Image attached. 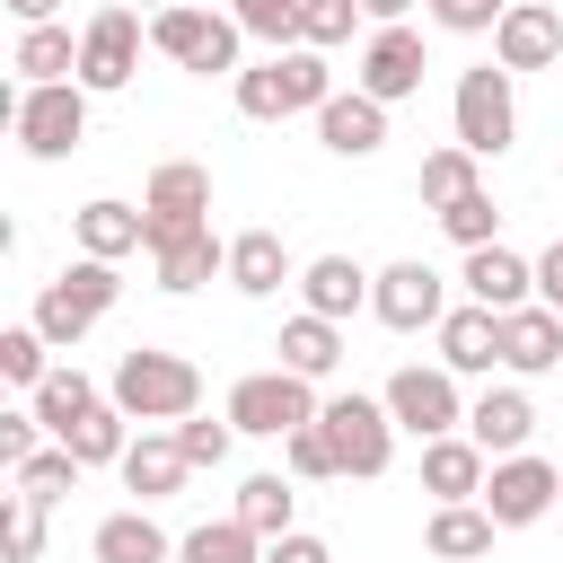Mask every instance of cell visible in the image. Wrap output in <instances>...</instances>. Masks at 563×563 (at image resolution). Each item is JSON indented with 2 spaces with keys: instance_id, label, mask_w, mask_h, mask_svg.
Masks as SVG:
<instances>
[{
  "instance_id": "cell-35",
  "label": "cell",
  "mask_w": 563,
  "mask_h": 563,
  "mask_svg": "<svg viewBox=\"0 0 563 563\" xmlns=\"http://www.w3.org/2000/svg\"><path fill=\"white\" fill-rule=\"evenodd\" d=\"M176 563H264V537L246 519H202L194 537H176Z\"/></svg>"
},
{
  "instance_id": "cell-52",
  "label": "cell",
  "mask_w": 563,
  "mask_h": 563,
  "mask_svg": "<svg viewBox=\"0 0 563 563\" xmlns=\"http://www.w3.org/2000/svg\"><path fill=\"white\" fill-rule=\"evenodd\" d=\"M554 519H563V501H554Z\"/></svg>"
},
{
  "instance_id": "cell-51",
  "label": "cell",
  "mask_w": 563,
  "mask_h": 563,
  "mask_svg": "<svg viewBox=\"0 0 563 563\" xmlns=\"http://www.w3.org/2000/svg\"><path fill=\"white\" fill-rule=\"evenodd\" d=\"M141 9H150V18H158V9H176V0H141Z\"/></svg>"
},
{
  "instance_id": "cell-27",
  "label": "cell",
  "mask_w": 563,
  "mask_h": 563,
  "mask_svg": "<svg viewBox=\"0 0 563 563\" xmlns=\"http://www.w3.org/2000/svg\"><path fill=\"white\" fill-rule=\"evenodd\" d=\"M88 554L97 563H176V545H167V528L132 501V510H106L97 519V537H88Z\"/></svg>"
},
{
  "instance_id": "cell-19",
  "label": "cell",
  "mask_w": 563,
  "mask_h": 563,
  "mask_svg": "<svg viewBox=\"0 0 563 563\" xmlns=\"http://www.w3.org/2000/svg\"><path fill=\"white\" fill-rule=\"evenodd\" d=\"M457 282H466V299H475V308H493V317H510V308H528V299H537V264H528V255H510V246H475Z\"/></svg>"
},
{
  "instance_id": "cell-4",
  "label": "cell",
  "mask_w": 563,
  "mask_h": 563,
  "mask_svg": "<svg viewBox=\"0 0 563 563\" xmlns=\"http://www.w3.org/2000/svg\"><path fill=\"white\" fill-rule=\"evenodd\" d=\"M194 229H211V167L158 158L150 185H141V246L158 255V246H176V238H194Z\"/></svg>"
},
{
  "instance_id": "cell-40",
  "label": "cell",
  "mask_w": 563,
  "mask_h": 563,
  "mask_svg": "<svg viewBox=\"0 0 563 563\" xmlns=\"http://www.w3.org/2000/svg\"><path fill=\"white\" fill-rule=\"evenodd\" d=\"M26 325H35V334H44V343H53V352H79V343H88V325H97V317H88V308H70V299H62V290H53V282H44V290H35V317H26Z\"/></svg>"
},
{
  "instance_id": "cell-26",
  "label": "cell",
  "mask_w": 563,
  "mask_h": 563,
  "mask_svg": "<svg viewBox=\"0 0 563 563\" xmlns=\"http://www.w3.org/2000/svg\"><path fill=\"white\" fill-rule=\"evenodd\" d=\"M185 475H194V457L176 449V431H141V440L123 449V493H141V510H150V501H167Z\"/></svg>"
},
{
  "instance_id": "cell-30",
  "label": "cell",
  "mask_w": 563,
  "mask_h": 563,
  "mask_svg": "<svg viewBox=\"0 0 563 563\" xmlns=\"http://www.w3.org/2000/svg\"><path fill=\"white\" fill-rule=\"evenodd\" d=\"M26 405H35V422H44V440H70V422H79V413H97L106 396H97V378H88L79 361H53V378H44V387H35Z\"/></svg>"
},
{
  "instance_id": "cell-34",
  "label": "cell",
  "mask_w": 563,
  "mask_h": 563,
  "mask_svg": "<svg viewBox=\"0 0 563 563\" xmlns=\"http://www.w3.org/2000/svg\"><path fill=\"white\" fill-rule=\"evenodd\" d=\"M475 167H484L475 150H457V141H440V150H422V176H413V194H422L431 211H449L457 194H475V185H484Z\"/></svg>"
},
{
  "instance_id": "cell-48",
  "label": "cell",
  "mask_w": 563,
  "mask_h": 563,
  "mask_svg": "<svg viewBox=\"0 0 563 563\" xmlns=\"http://www.w3.org/2000/svg\"><path fill=\"white\" fill-rule=\"evenodd\" d=\"M537 299H545V308H563V238L537 255Z\"/></svg>"
},
{
  "instance_id": "cell-25",
  "label": "cell",
  "mask_w": 563,
  "mask_h": 563,
  "mask_svg": "<svg viewBox=\"0 0 563 563\" xmlns=\"http://www.w3.org/2000/svg\"><path fill=\"white\" fill-rule=\"evenodd\" d=\"M9 70H18V88H62V79H79V35H70L62 18H53V26H18Z\"/></svg>"
},
{
  "instance_id": "cell-18",
  "label": "cell",
  "mask_w": 563,
  "mask_h": 563,
  "mask_svg": "<svg viewBox=\"0 0 563 563\" xmlns=\"http://www.w3.org/2000/svg\"><path fill=\"white\" fill-rule=\"evenodd\" d=\"M466 440H475L484 457H519V449L537 440V405H528V387H484V396L466 405Z\"/></svg>"
},
{
  "instance_id": "cell-41",
  "label": "cell",
  "mask_w": 563,
  "mask_h": 563,
  "mask_svg": "<svg viewBox=\"0 0 563 563\" xmlns=\"http://www.w3.org/2000/svg\"><path fill=\"white\" fill-rule=\"evenodd\" d=\"M282 475H290V484H325V475H343V457H334L325 422H308V431H290V440H282Z\"/></svg>"
},
{
  "instance_id": "cell-31",
  "label": "cell",
  "mask_w": 563,
  "mask_h": 563,
  "mask_svg": "<svg viewBox=\"0 0 563 563\" xmlns=\"http://www.w3.org/2000/svg\"><path fill=\"white\" fill-rule=\"evenodd\" d=\"M229 519H246V528L273 545V537H290V528H299V484H290L282 466H264V475H246V484H238V510H229Z\"/></svg>"
},
{
  "instance_id": "cell-20",
  "label": "cell",
  "mask_w": 563,
  "mask_h": 563,
  "mask_svg": "<svg viewBox=\"0 0 563 563\" xmlns=\"http://www.w3.org/2000/svg\"><path fill=\"white\" fill-rule=\"evenodd\" d=\"M282 282H299L282 229H238V238H229V290H238V299H273Z\"/></svg>"
},
{
  "instance_id": "cell-2",
  "label": "cell",
  "mask_w": 563,
  "mask_h": 563,
  "mask_svg": "<svg viewBox=\"0 0 563 563\" xmlns=\"http://www.w3.org/2000/svg\"><path fill=\"white\" fill-rule=\"evenodd\" d=\"M238 88V114L246 123H282V114H317L325 97H334V70H325V53H273V62H255V70H238L229 79Z\"/></svg>"
},
{
  "instance_id": "cell-43",
  "label": "cell",
  "mask_w": 563,
  "mask_h": 563,
  "mask_svg": "<svg viewBox=\"0 0 563 563\" xmlns=\"http://www.w3.org/2000/svg\"><path fill=\"white\" fill-rule=\"evenodd\" d=\"M352 26H361V0H308V9H299V44H308V53L352 44Z\"/></svg>"
},
{
  "instance_id": "cell-28",
  "label": "cell",
  "mask_w": 563,
  "mask_h": 563,
  "mask_svg": "<svg viewBox=\"0 0 563 563\" xmlns=\"http://www.w3.org/2000/svg\"><path fill=\"white\" fill-rule=\"evenodd\" d=\"M150 273H158V290H202V282H229V238H211V229H194V238H176V246H158L150 255Z\"/></svg>"
},
{
  "instance_id": "cell-16",
  "label": "cell",
  "mask_w": 563,
  "mask_h": 563,
  "mask_svg": "<svg viewBox=\"0 0 563 563\" xmlns=\"http://www.w3.org/2000/svg\"><path fill=\"white\" fill-rule=\"evenodd\" d=\"M317 141H325L334 158H378V150H387V106L361 97V88H334V97L317 106Z\"/></svg>"
},
{
  "instance_id": "cell-32",
  "label": "cell",
  "mask_w": 563,
  "mask_h": 563,
  "mask_svg": "<svg viewBox=\"0 0 563 563\" xmlns=\"http://www.w3.org/2000/svg\"><path fill=\"white\" fill-rule=\"evenodd\" d=\"M62 449H70L79 466H123V449H132V413L106 396L97 413H79V422H70V440H62Z\"/></svg>"
},
{
  "instance_id": "cell-11",
  "label": "cell",
  "mask_w": 563,
  "mask_h": 563,
  "mask_svg": "<svg viewBox=\"0 0 563 563\" xmlns=\"http://www.w3.org/2000/svg\"><path fill=\"white\" fill-rule=\"evenodd\" d=\"M141 9H97L88 26H79V88L88 97H114V88H132V70H141Z\"/></svg>"
},
{
  "instance_id": "cell-39",
  "label": "cell",
  "mask_w": 563,
  "mask_h": 563,
  "mask_svg": "<svg viewBox=\"0 0 563 563\" xmlns=\"http://www.w3.org/2000/svg\"><path fill=\"white\" fill-rule=\"evenodd\" d=\"M440 229H449L466 255H475V246H501V211H493V194H484V185H475V194H457V202L440 211Z\"/></svg>"
},
{
  "instance_id": "cell-1",
  "label": "cell",
  "mask_w": 563,
  "mask_h": 563,
  "mask_svg": "<svg viewBox=\"0 0 563 563\" xmlns=\"http://www.w3.org/2000/svg\"><path fill=\"white\" fill-rule=\"evenodd\" d=\"M106 396L132 413V422H194L202 413V369L185 352H158V343H132L106 378Z\"/></svg>"
},
{
  "instance_id": "cell-46",
  "label": "cell",
  "mask_w": 563,
  "mask_h": 563,
  "mask_svg": "<svg viewBox=\"0 0 563 563\" xmlns=\"http://www.w3.org/2000/svg\"><path fill=\"white\" fill-rule=\"evenodd\" d=\"M44 449V422H35V405H18V413H0V466H26Z\"/></svg>"
},
{
  "instance_id": "cell-7",
  "label": "cell",
  "mask_w": 563,
  "mask_h": 563,
  "mask_svg": "<svg viewBox=\"0 0 563 563\" xmlns=\"http://www.w3.org/2000/svg\"><path fill=\"white\" fill-rule=\"evenodd\" d=\"M9 132H18L26 158H70V150L88 141V88H79V79H62V88H18V97H9Z\"/></svg>"
},
{
  "instance_id": "cell-24",
  "label": "cell",
  "mask_w": 563,
  "mask_h": 563,
  "mask_svg": "<svg viewBox=\"0 0 563 563\" xmlns=\"http://www.w3.org/2000/svg\"><path fill=\"white\" fill-rule=\"evenodd\" d=\"M493 510L484 501H431V528H422V545H431V563H484L493 554Z\"/></svg>"
},
{
  "instance_id": "cell-33",
  "label": "cell",
  "mask_w": 563,
  "mask_h": 563,
  "mask_svg": "<svg viewBox=\"0 0 563 563\" xmlns=\"http://www.w3.org/2000/svg\"><path fill=\"white\" fill-rule=\"evenodd\" d=\"M79 475H88V466H79L62 440H44L26 466H9V493H26V501H44V510H53V501H70V493H79Z\"/></svg>"
},
{
  "instance_id": "cell-21",
  "label": "cell",
  "mask_w": 563,
  "mask_h": 563,
  "mask_svg": "<svg viewBox=\"0 0 563 563\" xmlns=\"http://www.w3.org/2000/svg\"><path fill=\"white\" fill-rule=\"evenodd\" d=\"M369 290H378V273H361L352 255H317V264H299V299H308V317H361L369 308Z\"/></svg>"
},
{
  "instance_id": "cell-44",
  "label": "cell",
  "mask_w": 563,
  "mask_h": 563,
  "mask_svg": "<svg viewBox=\"0 0 563 563\" xmlns=\"http://www.w3.org/2000/svg\"><path fill=\"white\" fill-rule=\"evenodd\" d=\"M229 440H238V422H229V413H220V422H202V413H194V422H176V449H185L194 466H229Z\"/></svg>"
},
{
  "instance_id": "cell-3",
  "label": "cell",
  "mask_w": 563,
  "mask_h": 563,
  "mask_svg": "<svg viewBox=\"0 0 563 563\" xmlns=\"http://www.w3.org/2000/svg\"><path fill=\"white\" fill-rule=\"evenodd\" d=\"M150 44H158L176 70H194V79H238V44H246V26H238L229 9H194V0H176V9L150 18Z\"/></svg>"
},
{
  "instance_id": "cell-45",
  "label": "cell",
  "mask_w": 563,
  "mask_h": 563,
  "mask_svg": "<svg viewBox=\"0 0 563 563\" xmlns=\"http://www.w3.org/2000/svg\"><path fill=\"white\" fill-rule=\"evenodd\" d=\"M422 9H431V26H449V35H493L510 0H422Z\"/></svg>"
},
{
  "instance_id": "cell-37",
  "label": "cell",
  "mask_w": 563,
  "mask_h": 563,
  "mask_svg": "<svg viewBox=\"0 0 563 563\" xmlns=\"http://www.w3.org/2000/svg\"><path fill=\"white\" fill-rule=\"evenodd\" d=\"M299 9H308V0H229V18H238L255 44H273V53H299Z\"/></svg>"
},
{
  "instance_id": "cell-12",
  "label": "cell",
  "mask_w": 563,
  "mask_h": 563,
  "mask_svg": "<svg viewBox=\"0 0 563 563\" xmlns=\"http://www.w3.org/2000/svg\"><path fill=\"white\" fill-rule=\"evenodd\" d=\"M369 317H378L387 334H440V317H449V282H440L422 255H405V264H387V273H378Z\"/></svg>"
},
{
  "instance_id": "cell-14",
  "label": "cell",
  "mask_w": 563,
  "mask_h": 563,
  "mask_svg": "<svg viewBox=\"0 0 563 563\" xmlns=\"http://www.w3.org/2000/svg\"><path fill=\"white\" fill-rule=\"evenodd\" d=\"M493 62L519 79V70H563V18L545 0H510L501 26H493Z\"/></svg>"
},
{
  "instance_id": "cell-8",
  "label": "cell",
  "mask_w": 563,
  "mask_h": 563,
  "mask_svg": "<svg viewBox=\"0 0 563 563\" xmlns=\"http://www.w3.org/2000/svg\"><path fill=\"white\" fill-rule=\"evenodd\" d=\"M378 405H387L396 431H413V440H449V431H466V396H457V378H449L440 361H405V369L378 387Z\"/></svg>"
},
{
  "instance_id": "cell-42",
  "label": "cell",
  "mask_w": 563,
  "mask_h": 563,
  "mask_svg": "<svg viewBox=\"0 0 563 563\" xmlns=\"http://www.w3.org/2000/svg\"><path fill=\"white\" fill-rule=\"evenodd\" d=\"M0 554H9V563H35V554H44V501L0 493Z\"/></svg>"
},
{
  "instance_id": "cell-17",
  "label": "cell",
  "mask_w": 563,
  "mask_h": 563,
  "mask_svg": "<svg viewBox=\"0 0 563 563\" xmlns=\"http://www.w3.org/2000/svg\"><path fill=\"white\" fill-rule=\"evenodd\" d=\"M440 369H449V378H484V369H501V317L475 308V299H457V308L440 317Z\"/></svg>"
},
{
  "instance_id": "cell-53",
  "label": "cell",
  "mask_w": 563,
  "mask_h": 563,
  "mask_svg": "<svg viewBox=\"0 0 563 563\" xmlns=\"http://www.w3.org/2000/svg\"><path fill=\"white\" fill-rule=\"evenodd\" d=\"M554 79H563V70H554Z\"/></svg>"
},
{
  "instance_id": "cell-36",
  "label": "cell",
  "mask_w": 563,
  "mask_h": 563,
  "mask_svg": "<svg viewBox=\"0 0 563 563\" xmlns=\"http://www.w3.org/2000/svg\"><path fill=\"white\" fill-rule=\"evenodd\" d=\"M53 290H62L70 308H88V317H106V308L123 299V273H114V264H97V255H79V264H62V273H53Z\"/></svg>"
},
{
  "instance_id": "cell-47",
  "label": "cell",
  "mask_w": 563,
  "mask_h": 563,
  "mask_svg": "<svg viewBox=\"0 0 563 563\" xmlns=\"http://www.w3.org/2000/svg\"><path fill=\"white\" fill-rule=\"evenodd\" d=\"M264 563H334V545H325V537H308V528H290V537H273V545H264Z\"/></svg>"
},
{
  "instance_id": "cell-50",
  "label": "cell",
  "mask_w": 563,
  "mask_h": 563,
  "mask_svg": "<svg viewBox=\"0 0 563 563\" xmlns=\"http://www.w3.org/2000/svg\"><path fill=\"white\" fill-rule=\"evenodd\" d=\"M405 9H413V0H361V18H369V26H405Z\"/></svg>"
},
{
  "instance_id": "cell-38",
  "label": "cell",
  "mask_w": 563,
  "mask_h": 563,
  "mask_svg": "<svg viewBox=\"0 0 563 563\" xmlns=\"http://www.w3.org/2000/svg\"><path fill=\"white\" fill-rule=\"evenodd\" d=\"M44 352H53V343H44L35 325H0V378H9V387H26V396H35V387L53 378V361H44Z\"/></svg>"
},
{
  "instance_id": "cell-6",
  "label": "cell",
  "mask_w": 563,
  "mask_h": 563,
  "mask_svg": "<svg viewBox=\"0 0 563 563\" xmlns=\"http://www.w3.org/2000/svg\"><path fill=\"white\" fill-rule=\"evenodd\" d=\"M449 123H457V150H475V158H501V150L519 141V97H510V70H501V62H475V70H457Z\"/></svg>"
},
{
  "instance_id": "cell-10",
  "label": "cell",
  "mask_w": 563,
  "mask_h": 563,
  "mask_svg": "<svg viewBox=\"0 0 563 563\" xmlns=\"http://www.w3.org/2000/svg\"><path fill=\"white\" fill-rule=\"evenodd\" d=\"M554 501H563V466H545L537 449L493 457V475H484V510H493V528H537V519H554Z\"/></svg>"
},
{
  "instance_id": "cell-23",
  "label": "cell",
  "mask_w": 563,
  "mask_h": 563,
  "mask_svg": "<svg viewBox=\"0 0 563 563\" xmlns=\"http://www.w3.org/2000/svg\"><path fill=\"white\" fill-rule=\"evenodd\" d=\"M70 238H79V255L123 264V255H141V202L97 194V202H79V211H70Z\"/></svg>"
},
{
  "instance_id": "cell-49",
  "label": "cell",
  "mask_w": 563,
  "mask_h": 563,
  "mask_svg": "<svg viewBox=\"0 0 563 563\" xmlns=\"http://www.w3.org/2000/svg\"><path fill=\"white\" fill-rule=\"evenodd\" d=\"M0 9H9L18 26H53V9H62V0H0Z\"/></svg>"
},
{
  "instance_id": "cell-5",
  "label": "cell",
  "mask_w": 563,
  "mask_h": 563,
  "mask_svg": "<svg viewBox=\"0 0 563 563\" xmlns=\"http://www.w3.org/2000/svg\"><path fill=\"white\" fill-rule=\"evenodd\" d=\"M220 413H229L246 440H290V431H308L325 405H317V387H308V378H290V369L273 361V369H246V378L229 387V405H220Z\"/></svg>"
},
{
  "instance_id": "cell-29",
  "label": "cell",
  "mask_w": 563,
  "mask_h": 563,
  "mask_svg": "<svg viewBox=\"0 0 563 563\" xmlns=\"http://www.w3.org/2000/svg\"><path fill=\"white\" fill-rule=\"evenodd\" d=\"M273 352H282V369H290V378H308V387H317V378H334V361H343V325L299 308V317L282 325V343H273Z\"/></svg>"
},
{
  "instance_id": "cell-22",
  "label": "cell",
  "mask_w": 563,
  "mask_h": 563,
  "mask_svg": "<svg viewBox=\"0 0 563 563\" xmlns=\"http://www.w3.org/2000/svg\"><path fill=\"white\" fill-rule=\"evenodd\" d=\"M484 475H493V457H484L466 431L422 440V493H431V501H484Z\"/></svg>"
},
{
  "instance_id": "cell-9",
  "label": "cell",
  "mask_w": 563,
  "mask_h": 563,
  "mask_svg": "<svg viewBox=\"0 0 563 563\" xmlns=\"http://www.w3.org/2000/svg\"><path fill=\"white\" fill-rule=\"evenodd\" d=\"M317 422H325V440H334V457H343L352 484H369V475L396 466V413H387L378 396H334Z\"/></svg>"
},
{
  "instance_id": "cell-13",
  "label": "cell",
  "mask_w": 563,
  "mask_h": 563,
  "mask_svg": "<svg viewBox=\"0 0 563 563\" xmlns=\"http://www.w3.org/2000/svg\"><path fill=\"white\" fill-rule=\"evenodd\" d=\"M422 70H431L422 35H413V26H378V35L361 44V62H352V88L378 97V106H405V97L422 88Z\"/></svg>"
},
{
  "instance_id": "cell-15",
  "label": "cell",
  "mask_w": 563,
  "mask_h": 563,
  "mask_svg": "<svg viewBox=\"0 0 563 563\" xmlns=\"http://www.w3.org/2000/svg\"><path fill=\"white\" fill-rule=\"evenodd\" d=\"M501 369H510V378L563 369V308H545V299L510 308V317H501Z\"/></svg>"
}]
</instances>
